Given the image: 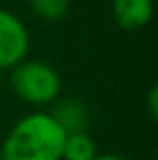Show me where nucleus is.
<instances>
[{
    "label": "nucleus",
    "mask_w": 158,
    "mask_h": 160,
    "mask_svg": "<svg viewBox=\"0 0 158 160\" xmlns=\"http://www.w3.org/2000/svg\"><path fill=\"white\" fill-rule=\"evenodd\" d=\"M65 132L48 110L28 112L13 123L0 145V160H61Z\"/></svg>",
    "instance_id": "nucleus-1"
},
{
    "label": "nucleus",
    "mask_w": 158,
    "mask_h": 160,
    "mask_svg": "<svg viewBox=\"0 0 158 160\" xmlns=\"http://www.w3.org/2000/svg\"><path fill=\"white\" fill-rule=\"evenodd\" d=\"M13 93L30 106H48L61 93V76L52 65L43 61L24 58L20 65L9 69Z\"/></svg>",
    "instance_id": "nucleus-2"
},
{
    "label": "nucleus",
    "mask_w": 158,
    "mask_h": 160,
    "mask_svg": "<svg viewBox=\"0 0 158 160\" xmlns=\"http://www.w3.org/2000/svg\"><path fill=\"white\" fill-rule=\"evenodd\" d=\"M30 35L26 24L7 9H0V69H13L28 56Z\"/></svg>",
    "instance_id": "nucleus-3"
},
{
    "label": "nucleus",
    "mask_w": 158,
    "mask_h": 160,
    "mask_svg": "<svg viewBox=\"0 0 158 160\" xmlns=\"http://www.w3.org/2000/svg\"><path fill=\"white\" fill-rule=\"evenodd\" d=\"M54 106L48 110L50 117L56 121V126L65 134H76L87 132L89 123V110L87 106L76 100V98H65V100H54Z\"/></svg>",
    "instance_id": "nucleus-4"
},
{
    "label": "nucleus",
    "mask_w": 158,
    "mask_h": 160,
    "mask_svg": "<svg viewBox=\"0 0 158 160\" xmlns=\"http://www.w3.org/2000/svg\"><path fill=\"white\" fill-rule=\"evenodd\" d=\"M154 15V0H113V20L119 28L136 30L150 24Z\"/></svg>",
    "instance_id": "nucleus-5"
},
{
    "label": "nucleus",
    "mask_w": 158,
    "mask_h": 160,
    "mask_svg": "<svg viewBox=\"0 0 158 160\" xmlns=\"http://www.w3.org/2000/svg\"><path fill=\"white\" fill-rule=\"evenodd\" d=\"M93 156H98V147L87 132L65 134L61 160H91Z\"/></svg>",
    "instance_id": "nucleus-6"
},
{
    "label": "nucleus",
    "mask_w": 158,
    "mask_h": 160,
    "mask_svg": "<svg viewBox=\"0 0 158 160\" xmlns=\"http://www.w3.org/2000/svg\"><path fill=\"white\" fill-rule=\"evenodd\" d=\"M30 11L43 22H59L69 13L72 0H28Z\"/></svg>",
    "instance_id": "nucleus-7"
},
{
    "label": "nucleus",
    "mask_w": 158,
    "mask_h": 160,
    "mask_svg": "<svg viewBox=\"0 0 158 160\" xmlns=\"http://www.w3.org/2000/svg\"><path fill=\"white\" fill-rule=\"evenodd\" d=\"M91 160H124V158L117 156V154H98V156H93Z\"/></svg>",
    "instance_id": "nucleus-8"
}]
</instances>
